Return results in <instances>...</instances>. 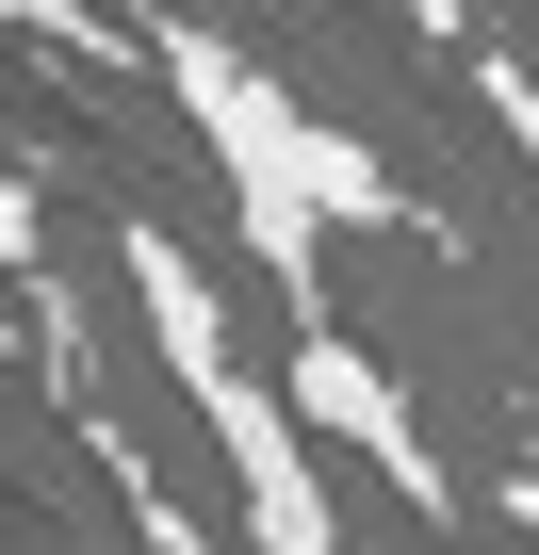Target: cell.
Segmentation results:
<instances>
[{
  "label": "cell",
  "mask_w": 539,
  "mask_h": 555,
  "mask_svg": "<svg viewBox=\"0 0 539 555\" xmlns=\"http://www.w3.org/2000/svg\"><path fill=\"white\" fill-rule=\"evenodd\" d=\"M164 392H180V425L213 441L245 555H344V490L311 474V409H295V376H261V360L229 344V360H196V376H164Z\"/></svg>",
  "instance_id": "obj_2"
},
{
  "label": "cell",
  "mask_w": 539,
  "mask_h": 555,
  "mask_svg": "<svg viewBox=\"0 0 539 555\" xmlns=\"http://www.w3.org/2000/svg\"><path fill=\"white\" fill-rule=\"evenodd\" d=\"M99 457H115V506L147 522V555H229V539H196V506H180V490H164V474H147L131 441H99Z\"/></svg>",
  "instance_id": "obj_5"
},
{
  "label": "cell",
  "mask_w": 539,
  "mask_h": 555,
  "mask_svg": "<svg viewBox=\"0 0 539 555\" xmlns=\"http://www.w3.org/2000/svg\"><path fill=\"white\" fill-rule=\"evenodd\" d=\"M458 66H474V99H490V131L523 147V180H539V66H506L490 34H458Z\"/></svg>",
  "instance_id": "obj_4"
},
{
  "label": "cell",
  "mask_w": 539,
  "mask_h": 555,
  "mask_svg": "<svg viewBox=\"0 0 539 555\" xmlns=\"http://www.w3.org/2000/svg\"><path fill=\"white\" fill-rule=\"evenodd\" d=\"M295 409H311V441H344L360 474H393L425 522H458V474H441V441L409 425V392H393V360H376V344H344V327H295Z\"/></svg>",
  "instance_id": "obj_3"
},
{
  "label": "cell",
  "mask_w": 539,
  "mask_h": 555,
  "mask_svg": "<svg viewBox=\"0 0 539 555\" xmlns=\"http://www.w3.org/2000/svg\"><path fill=\"white\" fill-rule=\"evenodd\" d=\"M147 82L180 99L196 164L229 180L245 261L279 278L311 327H328V229H409V180L376 164V131H328V115H311L279 66H261L245 34H196V17H164V34H147Z\"/></svg>",
  "instance_id": "obj_1"
}]
</instances>
